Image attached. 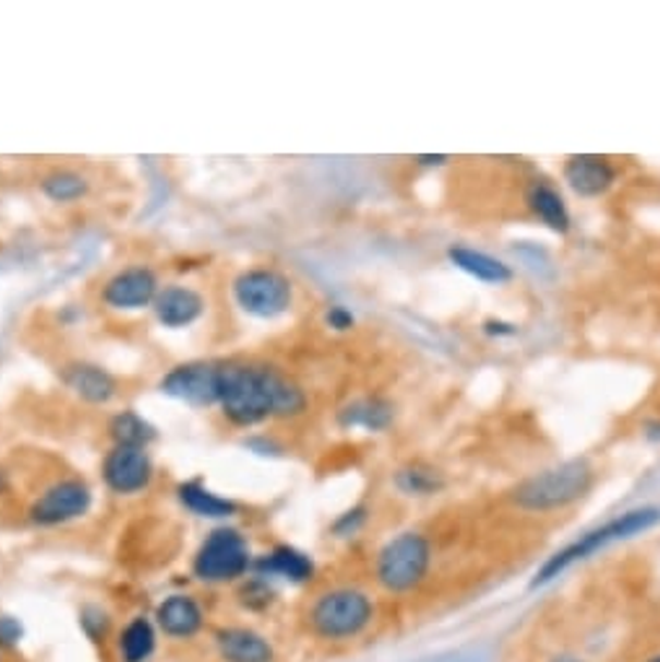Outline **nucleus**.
Wrapping results in <instances>:
<instances>
[{
    "instance_id": "nucleus-5",
    "label": "nucleus",
    "mask_w": 660,
    "mask_h": 662,
    "mask_svg": "<svg viewBox=\"0 0 660 662\" xmlns=\"http://www.w3.org/2000/svg\"><path fill=\"white\" fill-rule=\"evenodd\" d=\"M374 616V605L367 592L353 587H338L315 600L310 611V626L317 637L341 641L359 637Z\"/></svg>"
},
{
    "instance_id": "nucleus-17",
    "label": "nucleus",
    "mask_w": 660,
    "mask_h": 662,
    "mask_svg": "<svg viewBox=\"0 0 660 662\" xmlns=\"http://www.w3.org/2000/svg\"><path fill=\"white\" fill-rule=\"evenodd\" d=\"M201 609L195 600L185 595H175L161 603L159 609V624L169 637H190L201 629Z\"/></svg>"
},
{
    "instance_id": "nucleus-14",
    "label": "nucleus",
    "mask_w": 660,
    "mask_h": 662,
    "mask_svg": "<svg viewBox=\"0 0 660 662\" xmlns=\"http://www.w3.org/2000/svg\"><path fill=\"white\" fill-rule=\"evenodd\" d=\"M447 257L455 268L466 273V276L476 278L481 284H492V286H502L507 281H513V268L500 257L489 255L484 250H473L466 248V244H453L447 250Z\"/></svg>"
},
{
    "instance_id": "nucleus-27",
    "label": "nucleus",
    "mask_w": 660,
    "mask_h": 662,
    "mask_svg": "<svg viewBox=\"0 0 660 662\" xmlns=\"http://www.w3.org/2000/svg\"><path fill=\"white\" fill-rule=\"evenodd\" d=\"M484 327H487L489 336H515V333H517V330H515V325L494 323V320H492V323H487Z\"/></svg>"
},
{
    "instance_id": "nucleus-23",
    "label": "nucleus",
    "mask_w": 660,
    "mask_h": 662,
    "mask_svg": "<svg viewBox=\"0 0 660 662\" xmlns=\"http://www.w3.org/2000/svg\"><path fill=\"white\" fill-rule=\"evenodd\" d=\"M110 432L115 436V442L122 447H146L148 442L154 440V429L148 426L141 416H135L131 411L115 416Z\"/></svg>"
},
{
    "instance_id": "nucleus-30",
    "label": "nucleus",
    "mask_w": 660,
    "mask_h": 662,
    "mask_svg": "<svg viewBox=\"0 0 660 662\" xmlns=\"http://www.w3.org/2000/svg\"><path fill=\"white\" fill-rule=\"evenodd\" d=\"M645 662H660V654H652V658H648Z\"/></svg>"
},
{
    "instance_id": "nucleus-6",
    "label": "nucleus",
    "mask_w": 660,
    "mask_h": 662,
    "mask_svg": "<svg viewBox=\"0 0 660 662\" xmlns=\"http://www.w3.org/2000/svg\"><path fill=\"white\" fill-rule=\"evenodd\" d=\"M235 299L248 315L261 320H274L291 306L295 289L287 276L276 270H248L235 281Z\"/></svg>"
},
{
    "instance_id": "nucleus-3",
    "label": "nucleus",
    "mask_w": 660,
    "mask_h": 662,
    "mask_svg": "<svg viewBox=\"0 0 660 662\" xmlns=\"http://www.w3.org/2000/svg\"><path fill=\"white\" fill-rule=\"evenodd\" d=\"M660 520V509L658 507H637L624 511V515L614 517V520L603 522L601 528L588 530L585 535L577 538L575 543H569L567 549H562L560 554H554L547 564L541 566V571L536 575V585L549 582V579L560 577L562 571H567L569 566L577 562H585L588 556L598 554V551L605 549V545L616 543V541H627L632 535H639V532L656 528Z\"/></svg>"
},
{
    "instance_id": "nucleus-10",
    "label": "nucleus",
    "mask_w": 660,
    "mask_h": 662,
    "mask_svg": "<svg viewBox=\"0 0 660 662\" xmlns=\"http://www.w3.org/2000/svg\"><path fill=\"white\" fill-rule=\"evenodd\" d=\"M88 504H92V494H88L86 483L63 481L39 496V502L32 507V517L43 525L68 522L84 515Z\"/></svg>"
},
{
    "instance_id": "nucleus-19",
    "label": "nucleus",
    "mask_w": 660,
    "mask_h": 662,
    "mask_svg": "<svg viewBox=\"0 0 660 662\" xmlns=\"http://www.w3.org/2000/svg\"><path fill=\"white\" fill-rule=\"evenodd\" d=\"M391 419H393L391 406L377 398L357 400L341 411V421L346 426H362L367 432H380V429L391 424Z\"/></svg>"
},
{
    "instance_id": "nucleus-2",
    "label": "nucleus",
    "mask_w": 660,
    "mask_h": 662,
    "mask_svg": "<svg viewBox=\"0 0 660 662\" xmlns=\"http://www.w3.org/2000/svg\"><path fill=\"white\" fill-rule=\"evenodd\" d=\"M596 483V470L588 460H567L526 478L513 491V502L523 511H556L580 502Z\"/></svg>"
},
{
    "instance_id": "nucleus-16",
    "label": "nucleus",
    "mask_w": 660,
    "mask_h": 662,
    "mask_svg": "<svg viewBox=\"0 0 660 662\" xmlns=\"http://www.w3.org/2000/svg\"><path fill=\"white\" fill-rule=\"evenodd\" d=\"M216 641H219V652L227 662H274L271 645L255 631L227 629Z\"/></svg>"
},
{
    "instance_id": "nucleus-21",
    "label": "nucleus",
    "mask_w": 660,
    "mask_h": 662,
    "mask_svg": "<svg viewBox=\"0 0 660 662\" xmlns=\"http://www.w3.org/2000/svg\"><path fill=\"white\" fill-rule=\"evenodd\" d=\"M180 499L185 507L193 509L195 515H203V517H227L235 511V504L227 499H219V496L211 494V491L199 486V483H188V486H182Z\"/></svg>"
},
{
    "instance_id": "nucleus-7",
    "label": "nucleus",
    "mask_w": 660,
    "mask_h": 662,
    "mask_svg": "<svg viewBox=\"0 0 660 662\" xmlns=\"http://www.w3.org/2000/svg\"><path fill=\"white\" fill-rule=\"evenodd\" d=\"M248 543L235 530H216L195 556V575L206 582H227L248 569Z\"/></svg>"
},
{
    "instance_id": "nucleus-18",
    "label": "nucleus",
    "mask_w": 660,
    "mask_h": 662,
    "mask_svg": "<svg viewBox=\"0 0 660 662\" xmlns=\"http://www.w3.org/2000/svg\"><path fill=\"white\" fill-rule=\"evenodd\" d=\"M65 382L73 393H79L88 402H107L115 395V380L97 366H73V370H68Z\"/></svg>"
},
{
    "instance_id": "nucleus-1",
    "label": "nucleus",
    "mask_w": 660,
    "mask_h": 662,
    "mask_svg": "<svg viewBox=\"0 0 660 662\" xmlns=\"http://www.w3.org/2000/svg\"><path fill=\"white\" fill-rule=\"evenodd\" d=\"M219 402L231 424L255 426L274 416H299L308 406V398L295 382L268 366L235 364L221 370Z\"/></svg>"
},
{
    "instance_id": "nucleus-28",
    "label": "nucleus",
    "mask_w": 660,
    "mask_h": 662,
    "mask_svg": "<svg viewBox=\"0 0 660 662\" xmlns=\"http://www.w3.org/2000/svg\"><path fill=\"white\" fill-rule=\"evenodd\" d=\"M419 164H442L447 161V156H419Z\"/></svg>"
},
{
    "instance_id": "nucleus-9",
    "label": "nucleus",
    "mask_w": 660,
    "mask_h": 662,
    "mask_svg": "<svg viewBox=\"0 0 660 662\" xmlns=\"http://www.w3.org/2000/svg\"><path fill=\"white\" fill-rule=\"evenodd\" d=\"M564 182L580 197H601L616 185V167L609 156L577 154L564 161Z\"/></svg>"
},
{
    "instance_id": "nucleus-8",
    "label": "nucleus",
    "mask_w": 660,
    "mask_h": 662,
    "mask_svg": "<svg viewBox=\"0 0 660 662\" xmlns=\"http://www.w3.org/2000/svg\"><path fill=\"white\" fill-rule=\"evenodd\" d=\"M161 393L169 398L185 400L190 406H211L219 402L221 370L214 364H185L177 366L161 382Z\"/></svg>"
},
{
    "instance_id": "nucleus-11",
    "label": "nucleus",
    "mask_w": 660,
    "mask_h": 662,
    "mask_svg": "<svg viewBox=\"0 0 660 662\" xmlns=\"http://www.w3.org/2000/svg\"><path fill=\"white\" fill-rule=\"evenodd\" d=\"M105 481L118 494H135L152 481V460L144 447L118 445L105 460Z\"/></svg>"
},
{
    "instance_id": "nucleus-26",
    "label": "nucleus",
    "mask_w": 660,
    "mask_h": 662,
    "mask_svg": "<svg viewBox=\"0 0 660 662\" xmlns=\"http://www.w3.org/2000/svg\"><path fill=\"white\" fill-rule=\"evenodd\" d=\"M328 325L336 327V330H349V327H353V315L346 306H331Z\"/></svg>"
},
{
    "instance_id": "nucleus-4",
    "label": "nucleus",
    "mask_w": 660,
    "mask_h": 662,
    "mask_svg": "<svg viewBox=\"0 0 660 662\" xmlns=\"http://www.w3.org/2000/svg\"><path fill=\"white\" fill-rule=\"evenodd\" d=\"M432 566V543L430 538L417 530H406L383 545L374 564V577L383 590L393 595L417 590L430 575Z\"/></svg>"
},
{
    "instance_id": "nucleus-25",
    "label": "nucleus",
    "mask_w": 660,
    "mask_h": 662,
    "mask_svg": "<svg viewBox=\"0 0 660 662\" xmlns=\"http://www.w3.org/2000/svg\"><path fill=\"white\" fill-rule=\"evenodd\" d=\"M43 190L47 197H52V201L68 203V201H76V197L86 193V180L73 172H56L43 182Z\"/></svg>"
},
{
    "instance_id": "nucleus-13",
    "label": "nucleus",
    "mask_w": 660,
    "mask_h": 662,
    "mask_svg": "<svg viewBox=\"0 0 660 662\" xmlns=\"http://www.w3.org/2000/svg\"><path fill=\"white\" fill-rule=\"evenodd\" d=\"M526 206L554 234L564 237L573 229V214H569L567 203H564V197L549 182H530L526 190Z\"/></svg>"
},
{
    "instance_id": "nucleus-22",
    "label": "nucleus",
    "mask_w": 660,
    "mask_h": 662,
    "mask_svg": "<svg viewBox=\"0 0 660 662\" xmlns=\"http://www.w3.org/2000/svg\"><path fill=\"white\" fill-rule=\"evenodd\" d=\"M120 650L125 662H144L154 650V629L144 618L133 621L120 637Z\"/></svg>"
},
{
    "instance_id": "nucleus-15",
    "label": "nucleus",
    "mask_w": 660,
    "mask_h": 662,
    "mask_svg": "<svg viewBox=\"0 0 660 662\" xmlns=\"http://www.w3.org/2000/svg\"><path fill=\"white\" fill-rule=\"evenodd\" d=\"M154 310L161 325L185 327L201 317L203 299L185 286H169V289L156 293Z\"/></svg>"
},
{
    "instance_id": "nucleus-20",
    "label": "nucleus",
    "mask_w": 660,
    "mask_h": 662,
    "mask_svg": "<svg viewBox=\"0 0 660 662\" xmlns=\"http://www.w3.org/2000/svg\"><path fill=\"white\" fill-rule=\"evenodd\" d=\"M263 569L274 571L278 577H287L291 582H308L312 571H315V566H312V562L302 554V551L281 545V549H276L274 554L265 558Z\"/></svg>"
},
{
    "instance_id": "nucleus-12",
    "label": "nucleus",
    "mask_w": 660,
    "mask_h": 662,
    "mask_svg": "<svg viewBox=\"0 0 660 662\" xmlns=\"http://www.w3.org/2000/svg\"><path fill=\"white\" fill-rule=\"evenodd\" d=\"M156 276L148 268H128L105 286V302L115 310H141L156 299Z\"/></svg>"
},
{
    "instance_id": "nucleus-24",
    "label": "nucleus",
    "mask_w": 660,
    "mask_h": 662,
    "mask_svg": "<svg viewBox=\"0 0 660 662\" xmlns=\"http://www.w3.org/2000/svg\"><path fill=\"white\" fill-rule=\"evenodd\" d=\"M398 486L411 496H430L445 486L442 476L434 468L427 466H408L398 473Z\"/></svg>"
},
{
    "instance_id": "nucleus-29",
    "label": "nucleus",
    "mask_w": 660,
    "mask_h": 662,
    "mask_svg": "<svg viewBox=\"0 0 660 662\" xmlns=\"http://www.w3.org/2000/svg\"><path fill=\"white\" fill-rule=\"evenodd\" d=\"M551 662H583V660L573 658V654H560V658H554Z\"/></svg>"
}]
</instances>
